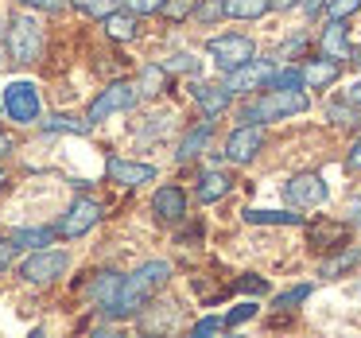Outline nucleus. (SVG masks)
Segmentation results:
<instances>
[{"instance_id":"49","label":"nucleus","mask_w":361,"mask_h":338,"mask_svg":"<svg viewBox=\"0 0 361 338\" xmlns=\"http://www.w3.org/2000/svg\"><path fill=\"white\" fill-rule=\"evenodd\" d=\"M4 187H8V175H4V171H0V191H4Z\"/></svg>"},{"instance_id":"44","label":"nucleus","mask_w":361,"mask_h":338,"mask_svg":"<svg viewBox=\"0 0 361 338\" xmlns=\"http://www.w3.org/2000/svg\"><path fill=\"white\" fill-rule=\"evenodd\" d=\"M20 4H32V8H59V0H20Z\"/></svg>"},{"instance_id":"24","label":"nucleus","mask_w":361,"mask_h":338,"mask_svg":"<svg viewBox=\"0 0 361 338\" xmlns=\"http://www.w3.org/2000/svg\"><path fill=\"white\" fill-rule=\"evenodd\" d=\"M357 260H361V253H357V249H342L338 257L322 260V265H319V276H322V280H334V276L350 272V268L357 265Z\"/></svg>"},{"instance_id":"38","label":"nucleus","mask_w":361,"mask_h":338,"mask_svg":"<svg viewBox=\"0 0 361 338\" xmlns=\"http://www.w3.org/2000/svg\"><path fill=\"white\" fill-rule=\"evenodd\" d=\"M125 4L136 12V16H148V12H156V16H159V8H164V0H125Z\"/></svg>"},{"instance_id":"26","label":"nucleus","mask_w":361,"mask_h":338,"mask_svg":"<svg viewBox=\"0 0 361 338\" xmlns=\"http://www.w3.org/2000/svg\"><path fill=\"white\" fill-rule=\"evenodd\" d=\"M55 234L59 229H47V226H35V229H16V245L20 249H43V245H51L55 241Z\"/></svg>"},{"instance_id":"36","label":"nucleus","mask_w":361,"mask_h":338,"mask_svg":"<svg viewBox=\"0 0 361 338\" xmlns=\"http://www.w3.org/2000/svg\"><path fill=\"white\" fill-rule=\"evenodd\" d=\"M16 253H20V245H16V237H0V272L16 260Z\"/></svg>"},{"instance_id":"32","label":"nucleus","mask_w":361,"mask_h":338,"mask_svg":"<svg viewBox=\"0 0 361 338\" xmlns=\"http://www.w3.org/2000/svg\"><path fill=\"white\" fill-rule=\"evenodd\" d=\"M195 16L202 20V24H214V20L226 16V0H202V4L195 8Z\"/></svg>"},{"instance_id":"12","label":"nucleus","mask_w":361,"mask_h":338,"mask_svg":"<svg viewBox=\"0 0 361 338\" xmlns=\"http://www.w3.org/2000/svg\"><path fill=\"white\" fill-rule=\"evenodd\" d=\"M260 148H264V128L260 125H241L226 140V159H233V164H249Z\"/></svg>"},{"instance_id":"21","label":"nucleus","mask_w":361,"mask_h":338,"mask_svg":"<svg viewBox=\"0 0 361 338\" xmlns=\"http://www.w3.org/2000/svg\"><path fill=\"white\" fill-rule=\"evenodd\" d=\"M249 226H303V214H288V210H245Z\"/></svg>"},{"instance_id":"29","label":"nucleus","mask_w":361,"mask_h":338,"mask_svg":"<svg viewBox=\"0 0 361 338\" xmlns=\"http://www.w3.org/2000/svg\"><path fill=\"white\" fill-rule=\"evenodd\" d=\"M74 8L82 12V16H109V12H117V0H71Z\"/></svg>"},{"instance_id":"33","label":"nucleus","mask_w":361,"mask_h":338,"mask_svg":"<svg viewBox=\"0 0 361 338\" xmlns=\"http://www.w3.org/2000/svg\"><path fill=\"white\" fill-rule=\"evenodd\" d=\"M307 296H311V284H299V288H291V291H283V296H276V307H280V311H288V307L303 303Z\"/></svg>"},{"instance_id":"40","label":"nucleus","mask_w":361,"mask_h":338,"mask_svg":"<svg viewBox=\"0 0 361 338\" xmlns=\"http://www.w3.org/2000/svg\"><path fill=\"white\" fill-rule=\"evenodd\" d=\"M237 288H241V291H257V296H260V291H268V284L260 280V276H241V280H237Z\"/></svg>"},{"instance_id":"9","label":"nucleus","mask_w":361,"mask_h":338,"mask_svg":"<svg viewBox=\"0 0 361 338\" xmlns=\"http://www.w3.org/2000/svg\"><path fill=\"white\" fill-rule=\"evenodd\" d=\"M283 198H288L291 206H303V210H311V206H322V203H326V183H322L319 171H299V175H291V179H288Z\"/></svg>"},{"instance_id":"31","label":"nucleus","mask_w":361,"mask_h":338,"mask_svg":"<svg viewBox=\"0 0 361 338\" xmlns=\"http://www.w3.org/2000/svg\"><path fill=\"white\" fill-rule=\"evenodd\" d=\"M345 229L342 226H314L311 229V245H342Z\"/></svg>"},{"instance_id":"1","label":"nucleus","mask_w":361,"mask_h":338,"mask_svg":"<svg viewBox=\"0 0 361 338\" xmlns=\"http://www.w3.org/2000/svg\"><path fill=\"white\" fill-rule=\"evenodd\" d=\"M167 276H171V265H167V260H148V265H140L136 272L125 276L117 299H113V307H109L105 315H113V319H125V315L144 311V307H148V299L167 284Z\"/></svg>"},{"instance_id":"13","label":"nucleus","mask_w":361,"mask_h":338,"mask_svg":"<svg viewBox=\"0 0 361 338\" xmlns=\"http://www.w3.org/2000/svg\"><path fill=\"white\" fill-rule=\"evenodd\" d=\"M319 51H322V55H330V59H338V63L353 59V47H350V28H345V20H330V24L322 28Z\"/></svg>"},{"instance_id":"46","label":"nucleus","mask_w":361,"mask_h":338,"mask_svg":"<svg viewBox=\"0 0 361 338\" xmlns=\"http://www.w3.org/2000/svg\"><path fill=\"white\" fill-rule=\"evenodd\" d=\"M295 4H299V0H272V8H280V12L283 8H295Z\"/></svg>"},{"instance_id":"22","label":"nucleus","mask_w":361,"mask_h":338,"mask_svg":"<svg viewBox=\"0 0 361 338\" xmlns=\"http://www.w3.org/2000/svg\"><path fill=\"white\" fill-rule=\"evenodd\" d=\"M272 12V0H226V16L233 20H260Z\"/></svg>"},{"instance_id":"5","label":"nucleus","mask_w":361,"mask_h":338,"mask_svg":"<svg viewBox=\"0 0 361 338\" xmlns=\"http://www.w3.org/2000/svg\"><path fill=\"white\" fill-rule=\"evenodd\" d=\"M136 97H140V86H133V82H113V86H105L102 94L94 97V105H90L86 121H90V125H97V121L113 117V113L133 109Z\"/></svg>"},{"instance_id":"6","label":"nucleus","mask_w":361,"mask_h":338,"mask_svg":"<svg viewBox=\"0 0 361 338\" xmlns=\"http://www.w3.org/2000/svg\"><path fill=\"white\" fill-rule=\"evenodd\" d=\"M206 51H210V59H214V63H218L226 74L237 71V66H245L249 59H257V47H252V40H249V35H237V32L210 40V43H206Z\"/></svg>"},{"instance_id":"15","label":"nucleus","mask_w":361,"mask_h":338,"mask_svg":"<svg viewBox=\"0 0 361 338\" xmlns=\"http://www.w3.org/2000/svg\"><path fill=\"white\" fill-rule=\"evenodd\" d=\"M195 102H198V109H202L206 117H218V113L229 109L233 90H229L226 82H221V86H202V82H198V86H195Z\"/></svg>"},{"instance_id":"23","label":"nucleus","mask_w":361,"mask_h":338,"mask_svg":"<svg viewBox=\"0 0 361 338\" xmlns=\"http://www.w3.org/2000/svg\"><path fill=\"white\" fill-rule=\"evenodd\" d=\"M39 125L47 128V133H71V136H86L90 128H94L90 121H78V117H71V113H55V117H47V121L39 117Z\"/></svg>"},{"instance_id":"35","label":"nucleus","mask_w":361,"mask_h":338,"mask_svg":"<svg viewBox=\"0 0 361 338\" xmlns=\"http://www.w3.org/2000/svg\"><path fill=\"white\" fill-rule=\"evenodd\" d=\"M167 71H179V74H198V59L195 55H171V63H164Z\"/></svg>"},{"instance_id":"27","label":"nucleus","mask_w":361,"mask_h":338,"mask_svg":"<svg viewBox=\"0 0 361 338\" xmlns=\"http://www.w3.org/2000/svg\"><path fill=\"white\" fill-rule=\"evenodd\" d=\"M326 117H330V125H338V128H357V125H361V105H353V102L330 105Z\"/></svg>"},{"instance_id":"14","label":"nucleus","mask_w":361,"mask_h":338,"mask_svg":"<svg viewBox=\"0 0 361 338\" xmlns=\"http://www.w3.org/2000/svg\"><path fill=\"white\" fill-rule=\"evenodd\" d=\"M152 214H156L159 222H183L187 218V195L167 183V187H159L156 198H152Z\"/></svg>"},{"instance_id":"37","label":"nucleus","mask_w":361,"mask_h":338,"mask_svg":"<svg viewBox=\"0 0 361 338\" xmlns=\"http://www.w3.org/2000/svg\"><path fill=\"white\" fill-rule=\"evenodd\" d=\"M229 322L226 319H218V315H210V319H202V322H195V334L202 338V334H218V330H226Z\"/></svg>"},{"instance_id":"20","label":"nucleus","mask_w":361,"mask_h":338,"mask_svg":"<svg viewBox=\"0 0 361 338\" xmlns=\"http://www.w3.org/2000/svg\"><path fill=\"white\" fill-rule=\"evenodd\" d=\"M210 133H214V125H210V121H202L198 128H190V133L183 136L179 152H175V159H179V164H187V159H195L198 152L206 148V140H210Z\"/></svg>"},{"instance_id":"10","label":"nucleus","mask_w":361,"mask_h":338,"mask_svg":"<svg viewBox=\"0 0 361 338\" xmlns=\"http://www.w3.org/2000/svg\"><path fill=\"white\" fill-rule=\"evenodd\" d=\"M272 74H276L272 63H264V59H249L245 66H237V71L226 74V86L233 90V94H249V90H264Z\"/></svg>"},{"instance_id":"43","label":"nucleus","mask_w":361,"mask_h":338,"mask_svg":"<svg viewBox=\"0 0 361 338\" xmlns=\"http://www.w3.org/2000/svg\"><path fill=\"white\" fill-rule=\"evenodd\" d=\"M299 4H303V12H307V16H319V12L326 8V0H299Z\"/></svg>"},{"instance_id":"30","label":"nucleus","mask_w":361,"mask_h":338,"mask_svg":"<svg viewBox=\"0 0 361 338\" xmlns=\"http://www.w3.org/2000/svg\"><path fill=\"white\" fill-rule=\"evenodd\" d=\"M195 8H198L195 0H164V8H159V16H164V20H171V24H175V20H187Z\"/></svg>"},{"instance_id":"2","label":"nucleus","mask_w":361,"mask_h":338,"mask_svg":"<svg viewBox=\"0 0 361 338\" xmlns=\"http://www.w3.org/2000/svg\"><path fill=\"white\" fill-rule=\"evenodd\" d=\"M307 94L303 90H264L257 102H249L241 109V125H268V121H283L307 113Z\"/></svg>"},{"instance_id":"34","label":"nucleus","mask_w":361,"mask_h":338,"mask_svg":"<svg viewBox=\"0 0 361 338\" xmlns=\"http://www.w3.org/2000/svg\"><path fill=\"white\" fill-rule=\"evenodd\" d=\"M357 8H361V0H326L330 20H345V16H353Z\"/></svg>"},{"instance_id":"28","label":"nucleus","mask_w":361,"mask_h":338,"mask_svg":"<svg viewBox=\"0 0 361 338\" xmlns=\"http://www.w3.org/2000/svg\"><path fill=\"white\" fill-rule=\"evenodd\" d=\"M303 86H307L303 71H295V66H283V71H276L272 78H268L264 90H303Z\"/></svg>"},{"instance_id":"19","label":"nucleus","mask_w":361,"mask_h":338,"mask_svg":"<svg viewBox=\"0 0 361 338\" xmlns=\"http://www.w3.org/2000/svg\"><path fill=\"white\" fill-rule=\"evenodd\" d=\"M121 284H125V276H121V272H102V276L94 280L90 296H94V303L102 307V311H109V307H113V299H117Z\"/></svg>"},{"instance_id":"4","label":"nucleus","mask_w":361,"mask_h":338,"mask_svg":"<svg viewBox=\"0 0 361 338\" xmlns=\"http://www.w3.org/2000/svg\"><path fill=\"white\" fill-rule=\"evenodd\" d=\"M4 113H8L16 125H35L43 117V102H39V86L32 82H12L4 90Z\"/></svg>"},{"instance_id":"39","label":"nucleus","mask_w":361,"mask_h":338,"mask_svg":"<svg viewBox=\"0 0 361 338\" xmlns=\"http://www.w3.org/2000/svg\"><path fill=\"white\" fill-rule=\"evenodd\" d=\"M252 315H257V303H241V307H233V311L226 315V322H229V327H237V322L252 319Z\"/></svg>"},{"instance_id":"45","label":"nucleus","mask_w":361,"mask_h":338,"mask_svg":"<svg viewBox=\"0 0 361 338\" xmlns=\"http://www.w3.org/2000/svg\"><path fill=\"white\" fill-rule=\"evenodd\" d=\"M16 148V136H8V133H0V152H12Z\"/></svg>"},{"instance_id":"18","label":"nucleus","mask_w":361,"mask_h":338,"mask_svg":"<svg viewBox=\"0 0 361 338\" xmlns=\"http://www.w3.org/2000/svg\"><path fill=\"white\" fill-rule=\"evenodd\" d=\"M136 12L128 8V12H109L105 16V35L109 40H117V43H128V40H136Z\"/></svg>"},{"instance_id":"17","label":"nucleus","mask_w":361,"mask_h":338,"mask_svg":"<svg viewBox=\"0 0 361 338\" xmlns=\"http://www.w3.org/2000/svg\"><path fill=\"white\" fill-rule=\"evenodd\" d=\"M229 187H233V179H229L226 171H218V167H210V171H202V179H198V191H195V195L202 198V203H218V198L229 195Z\"/></svg>"},{"instance_id":"42","label":"nucleus","mask_w":361,"mask_h":338,"mask_svg":"<svg viewBox=\"0 0 361 338\" xmlns=\"http://www.w3.org/2000/svg\"><path fill=\"white\" fill-rule=\"evenodd\" d=\"M345 167H353V171H361V136H357V144L350 148V156H345Z\"/></svg>"},{"instance_id":"7","label":"nucleus","mask_w":361,"mask_h":338,"mask_svg":"<svg viewBox=\"0 0 361 338\" xmlns=\"http://www.w3.org/2000/svg\"><path fill=\"white\" fill-rule=\"evenodd\" d=\"M97 218H102V206H97V198L90 195H78L71 206L63 210V218H59V237H66V241H74V237L90 234V229L97 226Z\"/></svg>"},{"instance_id":"25","label":"nucleus","mask_w":361,"mask_h":338,"mask_svg":"<svg viewBox=\"0 0 361 338\" xmlns=\"http://www.w3.org/2000/svg\"><path fill=\"white\" fill-rule=\"evenodd\" d=\"M136 86H140V94H164L167 90V66H156V63H148L140 71V82H136Z\"/></svg>"},{"instance_id":"48","label":"nucleus","mask_w":361,"mask_h":338,"mask_svg":"<svg viewBox=\"0 0 361 338\" xmlns=\"http://www.w3.org/2000/svg\"><path fill=\"white\" fill-rule=\"evenodd\" d=\"M350 63H353V66H361V47L353 51V59H350Z\"/></svg>"},{"instance_id":"3","label":"nucleus","mask_w":361,"mask_h":338,"mask_svg":"<svg viewBox=\"0 0 361 338\" xmlns=\"http://www.w3.org/2000/svg\"><path fill=\"white\" fill-rule=\"evenodd\" d=\"M4 43H8V59H12V63H20V66L39 63V59H43V47H47V40H43V28H39V20H35L32 12H16V16L8 20Z\"/></svg>"},{"instance_id":"11","label":"nucleus","mask_w":361,"mask_h":338,"mask_svg":"<svg viewBox=\"0 0 361 338\" xmlns=\"http://www.w3.org/2000/svg\"><path fill=\"white\" fill-rule=\"evenodd\" d=\"M105 175H109V183H117V187H144V183L156 179V167H152V164H133V159H121V156H109V159H105Z\"/></svg>"},{"instance_id":"16","label":"nucleus","mask_w":361,"mask_h":338,"mask_svg":"<svg viewBox=\"0 0 361 338\" xmlns=\"http://www.w3.org/2000/svg\"><path fill=\"white\" fill-rule=\"evenodd\" d=\"M342 74V63L338 59H330V55H322V59H311V63L303 66V78H307V86L311 90H322V86H330V82Z\"/></svg>"},{"instance_id":"8","label":"nucleus","mask_w":361,"mask_h":338,"mask_svg":"<svg viewBox=\"0 0 361 338\" xmlns=\"http://www.w3.org/2000/svg\"><path fill=\"white\" fill-rule=\"evenodd\" d=\"M71 268V257L59 249H32V257L20 265V276H24L27 284H51L59 280V276Z\"/></svg>"},{"instance_id":"41","label":"nucleus","mask_w":361,"mask_h":338,"mask_svg":"<svg viewBox=\"0 0 361 338\" xmlns=\"http://www.w3.org/2000/svg\"><path fill=\"white\" fill-rule=\"evenodd\" d=\"M345 222H350V226H361V195L345 203Z\"/></svg>"},{"instance_id":"47","label":"nucleus","mask_w":361,"mask_h":338,"mask_svg":"<svg viewBox=\"0 0 361 338\" xmlns=\"http://www.w3.org/2000/svg\"><path fill=\"white\" fill-rule=\"evenodd\" d=\"M350 102L361 105V82H357V86H350Z\"/></svg>"},{"instance_id":"50","label":"nucleus","mask_w":361,"mask_h":338,"mask_svg":"<svg viewBox=\"0 0 361 338\" xmlns=\"http://www.w3.org/2000/svg\"><path fill=\"white\" fill-rule=\"evenodd\" d=\"M4 32H8V28H4V24H0V35H4Z\"/></svg>"}]
</instances>
